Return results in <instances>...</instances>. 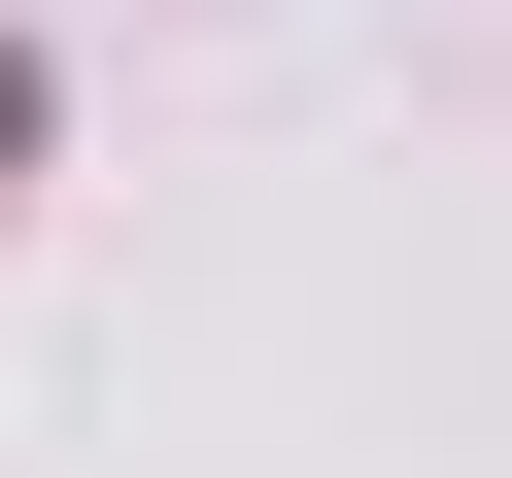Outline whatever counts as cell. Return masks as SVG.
I'll use <instances>...</instances> for the list:
<instances>
[{"label":"cell","instance_id":"obj_1","mask_svg":"<svg viewBox=\"0 0 512 478\" xmlns=\"http://www.w3.org/2000/svg\"><path fill=\"white\" fill-rule=\"evenodd\" d=\"M0 137H35V69H0Z\"/></svg>","mask_w":512,"mask_h":478}]
</instances>
